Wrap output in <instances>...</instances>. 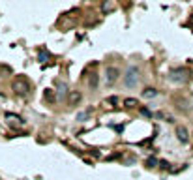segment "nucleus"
I'll return each instance as SVG.
<instances>
[{
	"label": "nucleus",
	"mask_w": 193,
	"mask_h": 180,
	"mask_svg": "<svg viewBox=\"0 0 193 180\" xmlns=\"http://www.w3.org/2000/svg\"><path fill=\"white\" fill-rule=\"evenodd\" d=\"M13 90L19 94V96H26L30 92V83L26 77H17L15 83H13Z\"/></svg>",
	"instance_id": "f257e3e1"
},
{
	"label": "nucleus",
	"mask_w": 193,
	"mask_h": 180,
	"mask_svg": "<svg viewBox=\"0 0 193 180\" xmlns=\"http://www.w3.org/2000/svg\"><path fill=\"white\" fill-rule=\"evenodd\" d=\"M137 81H139V69H137L135 66L128 68V71H126V75H124V83H126V86L133 88V86H137Z\"/></svg>",
	"instance_id": "f03ea898"
},
{
	"label": "nucleus",
	"mask_w": 193,
	"mask_h": 180,
	"mask_svg": "<svg viewBox=\"0 0 193 180\" xmlns=\"http://www.w3.org/2000/svg\"><path fill=\"white\" fill-rule=\"evenodd\" d=\"M116 79H118V69L113 68V66H109V68L105 69V81H107V85H113Z\"/></svg>",
	"instance_id": "7ed1b4c3"
},
{
	"label": "nucleus",
	"mask_w": 193,
	"mask_h": 180,
	"mask_svg": "<svg viewBox=\"0 0 193 180\" xmlns=\"http://www.w3.org/2000/svg\"><path fill=\"white\" fill-rule=\"evenodd\" d=\"M171 79L178 81V83L188 81V69H175V71H171Z\"/></svg>",
	"instance_id": "20e7f679"
},
{
	"label": "nucleus",
	"mask_w": 193,
	"mask_h": 180,
	"mask_svg": "<svg viewBox=\"0 0 193 180\" xmlns=\"http://www.w3.org/2000/svg\"><path fill=\"white\" fill-rule=\"evenodd\" d=\"M176 137H178V141L180 143H188V130L186 128H176Z\"/></svg>",
	"instance_id": "39448f33"
},
{
	"label": "nucleus",
	"mask_w": 193,
	"mask_h": 180,
	"mask_svg": "<svg viewBox=\"0 0 193 180\" xmlns=\"http://www.w3.org/2000/svg\"><path fill=\"white\" fill-rule=\"evenodd\" d=\"M156 94H158V90H156V88H146V90L143 92V96H145V98H154Z\"/></svg>",
	"instance_id": "423d86ee"
},
{
	"label": "nucleus",
	"mask_w": 193,
	"mask_h": 180,
	"mask_svg": "<svg viewBox=\"0 0 193 180\" xmlns=\"http://www.w3.org/2000/svg\"><path fill=\"white\" fill-rule=\"evenodd\" d=\"M81 100V94L79 92H73L71 96H69V103H75V101H79Z\"/></svg>",
	"instance_id": "0eeeda50"
},
{
	"label": "nucleus",
	"mask_w": 193,
	"mask_h": 180,
	"mask_svg": "<svg viewBox=\"0 0 193 180\" xmlns=\"http://www.w3.org/2000/svg\"><path fill=\"white\" fill-rule=\"evenodd\" d=\"M90 86H92V88L98 86V75H96V73H92V77H90Z\"/></svg>",
	"instance_id": "6e6552de"
},
{
	"label": "nucleus",
	"mask_w": 193,
	"mask_h": 180,
	"mask_svg": "<svg viewBox=\"0 0 193 180\" xmlns=\"http://www.w3.org/2000/svg\"><path fill=\"white\" fill-rule=\"evenodd\" d=\"M45 100H49V101H53V100H54V96H53V90H45Z\"/></svg>",
	"instance_id": "1a4fd4ad"
},
{
	"label": "nucleus",
	"mask_w": 193,
	"mask_h": 180,
	"mask_svg": "<svg viewBox=\"0 0 193 180\" xmlns=\"http://www.w3.org/2000/svg\"><path fill=\"white\" fill-rule=\"evenodd\" d=\"M58 94H60V96L68 94V86H66V85H60V90H58Z\"/></svg>",
	"instance_id": "9d476101"
},
{
	"label": "nucleus",
	"mask_w": 193,
	"mask_h": 180,
	"mask_svg": "<svg viewBox=\"0 0 193 180\" xmlns=\"http://www.w3.org/2000/svg\"><path fill=\"white\" fill-rule=\"evenodd\" d=\"M126 105H128V107H135V105H137V101L130 98V100H126Z\"/></svg>",
	"instance_id": "9b49d317"
},
{
	"label": "nucleus",
	"mask_w": 193,
	"mask_h": 180,
	"mask_svg": "<svg viewBox=\"0 0 193 180\" xmlns=\"http://www.w3.org/2000/svg\"><path fill=\"white\" fill-rule=\"evenodd\" d=\"M86 116H88V111H86V113H79V115H77V120H81V122H83Z\"/></svg>",
	"instance_id": "f8f14e48"
},
{
	"label": "nucleus",
	"mask_w": 193,
	"mask_h": 180,
	"mask_svg": "<svg viewBox=\"0 0 193 180\" xmlns=\"http://www.w3.org/2000/svg\"><path fill=\"white\" fill-rule=\"evenodd\" d=\"M156 163H158V160H156V158H150V160L146 162V165H148V167H154Z\"/></svg>",
	"instance_id": "ddd939ff"
},
{
	"label": "nucleus",
	"mask_w": 193,
	"mask_h": 180,
	"mask_svg": "<svg viewBox=\"0 0 193 180\" xmlns=\"http://www.w3.org/2000/svg\"><path fill=\"white\" fill-rule=\"evenodd\" d=\"M45 58H49V54H45V53H41V54H39V60H45Z\"/></svg>",
	"instance_id": "4468645a"
},
{
	"label": "nucleus",
	"mask_w": 193,
	"mask_h": 180,
	"mask_svg": "<svg viewBox=\"0 0 193 180\" xmlns=\"http://www.w3.org/2000/svg\"><path fill=\"white\" fill-rule=\"evenodd\" d=\"M160 165H161L163 169H167V167H169V163H167V162H160Z\"/></svg>",
	"instance_id": "2eb2a0df"
},
{
	"label": "nucleus",
	"mask_w": 193,
	"mask_h": 180,
	"mask_svg": "<svg viewBox=\"0 0 193 180\" xmlns=\"http://www.w3.org/2000/svg\"><path fill=\"white\" fill-rule=\"evenodd\" d=\"M191 23H193V19H191Z\"/></svg>",
	"instance_id": "dca6fc26"
}]
</instances>
